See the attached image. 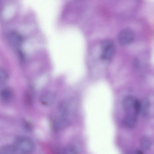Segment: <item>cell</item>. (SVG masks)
I'll return each mask as SVG.
<instances>
[{
	"instance_id": "obj_1",
	"label": "cell",
	"mask_w": 154,
	"mask_h": 154,
	"mask_svg": "<svg viewBox=\"0 0 154 154\" xmlns=\"http://www.w3.org/2000/svg\"><path fill=\"white\" fill-rule=\"evenodd\" d=\"M122 104L126 114L137 116L140 111V102L137 99L128 96L124 99Z\"/></svg>"
},
{
	"instance_id": "obj_3",
	"label": "cell",
	"mask_w": 154,
	"mask_h": 154,
	"mask_svg": "<svg viewBox=\"0 0 154 154\" xmlns=\"http://www.w3.org/2000/svg\"><path fill=\"white\" fill-rule=\"evenodd\" d=\"M100 58L103 60H108L114 55L115 51L114 43L109 39L103 41L101 44Z\"/></svg>"
},
{
	"instance_id": "obj_11",
	"label": "cell",
	"mask_w": 154,
	"mask_h": 154,
	"mask_svg": "<svg viewBox=\"0 0 154 154\" xmlns=\"http://www.w3.org/2000/svg\"><path fill=\"white\" fill-rule=\"evenodd\" d=\"M14 92L9 88H6L2 89L1 92V97L2 100L9 101L13 97Z\"/></svg>"
},
{
	"instance_id": "obj_12",
	"label": "cell",
	"mask_w": 154,
	"mask_h": 154,
	"mask_svg": "<svg viewBox=\"0 0 154 154\" xmlns=\"http://www.w3.org/2000/svg\"><path fill=\"white\" fill-rule=\"evenodd\" d=\"M149 106V102L147 99H144L141 103H140V111L144 116L147 114Z\"/></svg>"
},
{
	"instance_id": "obj_13",
	"label": "cell",
	"mask_w": 154,
	"mask_h": 154,
	"mask_svg": "<svg viewBox=\"0 0 154 154\" xmlns=\"http://www.w3.org/2000/svg\"><path fill=\"white\" fill-rule=\"evenodd\" d=\"M64 154H79L77 147L72 145L66 146L64 149Z\"/></svg>"
},
{
	"instance_id": "obj_14",
	"label": "cell",
	"mask_w": 154,
	"mask_h": 154,
	"mask_svg": "<svg viewBox=\"0 0 154 154\" xmlns=\"http://www.w3.org/2000/svg\"><path fill=\"white\" fill-rule=\"evenodd\" d=\"M8 78V75L7 72L3 69L0 70V83L1 84L5 83Z\"/></svg>"
},
{
	"instance_id": "obj_5",
	"label": "cell",
	"mask_w": 154,
	"mask_h": 154,
	"mask_svg": "<svg viewBox=\"0 0 154 154\" xmlns=\"http://www.w3.org/2000/svg\"><path fill=\"white\" fill-rule=\"evenodd\" d=\"M7 39L10 45L14 48H17L20 46L22 41L20 35L14 31L10 32L8 34Z\"/></svg>"
},
{
	"instance_id": "obj_6",
	"label": "cell",
	"mask_w": 154,
	"mask_h": 154,
	"mask_svg": "<svg viewBox=\"0 0 154 154\" xmlns=\"http://www.w3.org/2000/svg\"><path fill=\"white\" fill-rule=\"evenodd\" d=\"M69 124V121L66 118L63 117H59L53 122L52 128L55 131H59L67 127Z\"/></svg>"
},
{
	"instance_id": "obj_8",
	"label": "cell",
	"mask_w": 154,
	"mask_h": 154,
	"mask_svg": "<svg viewBox=\"0 0 154 154\" xmlns=\"http://www.w3.org/2000/svg\"><path fill=\"white\" fill-rule=\"evenodd\" d=\"M55 97V94L54 93L51 91H47L41 95L40 101L42 105L48 106L53 102Z\"/></svg>"
},
{
	"instance_id": "obj_10",
	"label": "cell",
	"mask_w": 154,
	"mask_h": 154,
	"mask_svg": "<svg viewBox=\"0 0 154 154\" xmlns=\"http://www.w3.org/2000/svg\"><path fill=\"white\" fill-rule=\"evenodd\" d=\"M152 140L149 136L144 135L140 139V147L144 150H147L149 149L152 146Z\"/></svg>"
},
{
	"instance_id": "obj_9",
	"label": "cell",
	"mask_w": 154,
	"mask_h": 154,
	"mask_svg": "<svg viewBox=\"0 0 154 154\" xmlns=\"http://www.w3.org/2000/svg\"><path fill=\"white\" fill-rule=\"evenodd\" d=\"M137 121V117L126 114L123 120L124 125L128 128H132L136 125Z\"/></svg>"
},
{
	"instance_id": "obj_7",
	"label": "cell",
	"mask_w": 154,
	"mask_h": 154,
	"mask_svg": "<svg viewBox=\"0 0 154 154\" xmlns=\"http://www.w3.org/2000/svg\"><path fill=\"white\" fill-rule=\"evenodd\" d=\"M0 154H25L14 145L7 144L2 146L0 149Z\"/></svg>"
},
{
	"instance_id": "obj_4",
	"label": "cell",
	"mask_w": 154,
	"mask_h": 154,
	"mask_svg": "<svg viewBox=\"0 0 154 154\" xmlns=\"http://www.w3.org/2000/svg\"><path fill=\"white\" fill-rule=\"evenodd\" d=\"M134 38V34L131 29H125L122 30L119 33L118 39L119 43L123 45L131 43Z\"/></svg>"
},
{
	"instance_id": "obj_15",
	"label": "cell",
	"mask_w": 154,
	"mask_h": 154,
	"mask_svg": "<svg viewBox=\"0 0 154 154\" xmlns=\"http://www.w3.org/2000/svg\"><path fill=\"white\" fill-rule=\"evenodd\" d=\"M127 154H143V153L141 150L137 149L129 151Z\"/></svg>"
},
{
	"instance_id": "obj_2",
	"label": "cell",
	"mask_w": 154,
	"mask_h": 154,
	"mask_svg": "<svg viewBox=\"0 0 154 154\" xmlns=\"http://www.w3.org/2000/svg\"><path fill=\"white\" fill-rule=\"evenodd\" d=\"M14 144L19 150L25 154L32 153L35 148L34 143L32 140L23 136L17 137L15 139Z\"/></svg>"
}]
</instances>
